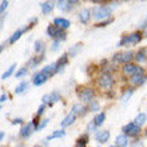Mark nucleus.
<instances>
[{
	"mask_svg": "<svg viewBox=\"0 0 147 147\" xmlns=\"http://www.w3.org/2000/svg\"><path fill=\"white\" fill-rule=\"evenodd\" d=\"M130 82H131L132 84H135V86H140V84H143L144 82H146V76H144L143 74H135V75H132L131 76Z\"/></svg>",
	"mask_w": 147,
	"mask_h": 147,
	"instance_id": "obj_10",
	"label": "nucleus"
},
{
	"mask_svg": "<svg viewBox=\"0 0 147 147\" xmlns=\"http://www.w3.org/2000/svg\"><path fill=\"white\" fill-rule=\"evenodd\" d=\"M144 50H140L139 52H136V55H135V59L138 60V62H143L144 60Z\"/></svg>",
	"mask_w": 147,
	"mask_h": 147,
	"instance_id": "obj_27",
	"label": "nucleus"
},
{
	"mask_svg": "<svg viewBox=\"0 0 147 147\" xmlns=\"http://www.w3.org/2000/svg\"><path fill=\"white\" fill-rule=\"evenodd\" d=\"M47 34H48V36H51V38H54V39H62V40L66 39V34L63 32V30L56 27L55 24L47 28Z\"/></svg>",
	"mask_w": 147,
	"mask_h": 147,
	"instance_id": "obj_4",
	"label": "nucleus"
},
{
	"mask_svg": "<svg viewBox=\"0 0 147 147\" xmlns=\"http://www.w3.org/2000/svg\"><path fill=\"white\" fill-rule=\"evenodd\" d=\"M58 100H60V95H59L56 91H54V92H51V94H48V95H44V96H43V103H44V105L48 103V105L51 106Z\"/></svg>",
	"mask_w": 147,
	"mask_h": 147,
	"instance_id": "obj_5",
	"label": "nucleus"
},
{
	"mask_svg": "<svg viewBox=\"0 0 147 147\" xmlns=\"http://www.w3.org/2000/svg\"><path fill=\"white\" fill-rule=\"evenodd\" d=\"M18 123H22V119H20V118H19V119H15V120H13V124H18Z\"/></svg>",
	"mask_w": 147,
	"mask_h": 147,
	"instance_id": "obj_44",
	"label": "nucleus"
},
{
	"mask_svg": "<svg viewBox=\"0 0 147 147\" xmlns=\"http://www.w3.org/2000/svg\"><path fill=\"white\" fill-rule=\"evenodd\" d=\"M142 40V34L140 32H134L131 35L124 36L122 40H120L119 46H126V44H136Z\"/></svg>",
	"mask_w": 147,
	"mask_h": 147,
	"instance_id": "obj_2",
	"label": "nucleus"
},
{
	"mask_svg": "<svg viewBox=\"0 0 147 147\" xmlns=\"http://www.w3.org/2000/svg\"><path fill=\"white\" fill-rule=\"evenodd\" d=\"M15 68H16V64H12V66L9 67V68L3 74V75H1V79H7V78H9L12 74H13V70H15Z\"/></svg>",
	"mask_w": 147,
	"mask_h": 147,
	"instance_id": "obj_26",
	"label": "nucleus"
},
{
	"mask_svg": "<svg viewBox=\"0 0 147 147\" xmlns=\"http://www.w3.org/2000/svg\"><path fill=\"white\" fill-rule=\"evenodd\" d=\"M44 107H46V106H44V105H42V106H40V107H39V109H38V115H42V114H43V111H44Z\"/></svg>",
	"mask_w": 147,
	"mask_h": 147,
	"instance_id": "obj_42",
	"label": "nucleus"
},
{
	"mask_svg": "<svg viewBox=\"0 0 147 147\" xmlns=\"http://www.w3.org/2000/svg\"><path fill=\"white\" fill-rule=\"evenodd\" d=\"M110 15H111V8L107 7V5H100V7H96L92 9V16L98 20L106 19Z\"/></svg>",
	"mask_w": 147,
	"mask_h": 147,
	"instance_id": "obj_1",
	"label": "nucleus"
},
{
	"mask_svg": "<svg viewBox=\"0 0 147 147\" xmlns=\"http://www.w3.org/2000/svg\"><path fill=\"white\" fill-rule=\"evenodd\" d=\"M3 48H4V46H0V52L3 51Z\"/></svg>",
	"mask_w": 147,
	"mask_h": 147,
	"instance_id": "obj_47",
	"label": "nucleus"
},
{
	"mask_svg": "<svg viewBox=\"0 0 147 147\" xmlns=\"http://www.w3.org/2000/svg\"><path fill=\"white\" fill-rule=\"evenodd\" d=\"M111 22H112V20H111V19H109V20H106V22H103V23H99V24H98V27H105L106 24H109V23H111Z\"/></svg>",
	"mask_w": 147,
	"mask_h": 147,
	"instance_id": "obj_41",
	"label": "nucleus"
},
{
	"mask_svg": "<svg viewBox=\"0 0 147 147\" xmlns=\"http://www.w3.org/2000/svg\"><path fill=\"white\" fill-rule=\"evenodd\" d=\"M90 18H91V11L90 9H83V11L79 13V19H80L82 23H87L90 20Z\"/></svg>",
	"mask_w": 147,
	"mask_h": 147,
	"instance_id": "obj_16",
	"label": "nucleus"
},
{
	"mask_svg": "<svg viewBox=\"0 0 147 147\" xmlns=\"http://www.w3.org/2000/svg\"><path fill=\"white\" fill-rule=\"evenodd\" d=\"M86 111V107L83 105H80V103H78V105H74L72 106V114L74 115H82V114H84Z\"/></svg>",
	"mask_w": 147,
	"mask_h": 147,
	"instance_id": "obj_17",
	"label": "nucleus"
},
{
	"mask_svg": "<svg viewBox=\"0 0 147 147\" xmlns=\"http://www.w3.org/2000/svg\"><path fill=\"white\" fill-rule=\"evenodd\" d=\"M114 60H115V62H122V54H116L115 56H114Z\"/></svg>",
	"mask_w": 147,
	"mask_h": 147,
	"instance_id": "obj_40",
	"label": "nucleus"
},
{
	"mask_svg": "<svg viewBox=\"0 0 147 147\" xmlns=\"http://www.w3.org/2000/svg\"><path fill=\"white\" fill-rule=\"evenodd\" d=\"M47 79H48V78H47L42 71H40V72H38V74L34 75V80L32 82H34V84L35 86H42V84H44V83L47 82Z\"/></svg>",
	"mask_w": 147,
	"mask_h": 147,
	"instance_id": "obj_9",
	"label": "nucleus"
},
{
	"mask_svg": "<svg viewBox=\"0 0 147 147\" xmlns=\"http://www.w3.org/2000/svg\"><path fill=\"white\" fill-rule=\"evenodd\" d=\"M66 135V132L64 131H55L52 132L51 135L47 136V140H52V139H56V138H62V136Z\"/></svg>",
	"mask_w": 147,
	"mask_h": 147,
	"instance_id": "obj_24",
	"label": "nucleus"
},
{
	"mask_svg": "<svg viewBox=\"0 0 147 147\" xmlns=\"http://www.w3.org/2000/svg\"><path fill=\"white\" fill-rule=\"evenodd\" d=\"M4 100H5V95H4V94H3V95L0 96V102H4Z\"/></svg>",
	"mask_w": 147,
	"mask_h": 147,
	"instance_id": "obj_45",
	"label": "nucleus"
},
{
	"mask_svg": "<svg viewBox=\"0 0 147 147\" xmlns=\"http://www.w3.org/2000/svg\"><path fill=\"white\" fill-rule=\"evenodd\" d=\"M105 119H106V114L105 112H100V114H98V115L95 116L94 123H95V126H100V124L105 122Z\"/></svg>",
	"mask_w": 147,
	"mask_h": 147,
	"instance_id": "obj_20",
	"label": "nucleus"
},
{
	"mask_svg": "<svg viewBox=\"0 0 147 147\" xmlns=\"http://www.w3.org/2000/svg\"><path fill=\"white\" fill-rule=\"evenodd\" d=\"M47 122H48V120H47V119L42 120V123L39 124V126H38V128H36V130H42V128H44V127H46V126H47Z\"/></svg>",
	"mask_w": 147,
	"mask_h": 147,
	"instance_id": "obj_39",
	"label": "nucleus"
},
{
	"mask_svg": "<svg viewBox=\"0 0 147 147\" xmlns=\"http://www.w3.org/2000/svg\"><path fill=\"white\" fill-rule=\"evenodd\" d=\"M134 124H135V123H128V124H126V126H124V127H123V132H126V134H128V132L131 131V128L134 127Z\"/></svg>",
	"mask_w": 147,
	"mask_h": 147,
	"instance_id": "obj_33",
	"label": "nucleus"
},
{
	"mask_svg": "<svg viewBox=\"0 0 147 147\" xmlns=\"http://www.w3.org/2000/svg\"><path fill=\"white\" fill-rule=\"evenodd\" d=\"M42 72L46 75L48 79H50L54 74H56L58 72V66H56V63H54V64H50V66H46L42 70Z\"/></svg>",
	"mask_w": 147,
	"mask_h": 147,
	"instance_id": "obj_8",
	"label": "nucleus"
},
{
	"mask_svg": "<svg viewBox=\"0 0 147 147\" xmlns=\"http://www.w3.org/2000/svg\"><path fill=\"white\" fill-rule=\"evenodd\" d=\"M34 128H35V124H34V122H30V123L26 124V126H24V127L20 130V135L23 136V138H28V136L32 134Z\"/></svg>",
	"mask_w": 147,
	"mask_h": 147,
	"instance_id": "obj_7",
	"label": "nucleus"
},
{
	"mask_svg": "<svg viewBox=\"0 0 147 147\" xmlns=\"http://www.w3.org/2000/svg\"><path fill=\"white\" fill-rule=\"evenodd\" d=\"M3 136H4V132H0V140L3 139Z\"/></svg>",
	"mask_w": 147,
	"mask_h": 147,
	"instance_id": "obj_46",
	"label": "nucleus"
},
{
	"mask_svg": "<svg viewBox=\"0 0 147 147\" xmlns=\"http://www.w3.org/2000/svg\"><path fill=\"white\" fill-rule=\"evenodd\" d=\"M43 46H44V43H43L42 40L35 42V51H36V52H42V51H43Z\"/></svg>",
	"mask_w": 147,
	"mask_h": 147,
	"instance_id": "obj_30",
	"label": "nucleus"
},
{
	"mask_svg": "<svg viewBox=\"0 0 147 147\" xmlns=\"http://www.w3.org/2000/svg\"><path fill=\"white\" fill-rule=\"evenodd\" d=\"M116 144H118V147H127L128 144V138L126 134H122V135H119L118 138H116Z\"/></svg>",
	"mask_w": 147,
	"mask_h": 147,
	"instance_id": "obj_15",
	"label": "nucleus"
},
{
	"mask_svg": "<svg viewBox=\"0 0 147 147\" xmlns=\"http://www.w3.org/2000/svg\"><path fill=\"white\" fill-rule=\"evenodd\" d=\"M132 58H134V52H132V51H127V52L122 54V62H126V64H127Z\"/></svg>",
	"mask_w": 147,
	"mask_h": 147,
	"instance_id": "obj_23",
	"label": "nucleus"
},
{
	"mask_svg": "<svg viewBox=\"0 0 147 147\" xmlns=\"http://www.w3.org/2000/svg\"><path fill=\"white\" fill-rule=\"evenodd\" d=\"M8 7V1H1V5H0V13H3V11Z\"/></svg>",
	"mask_w": 147,
	"mask_h": 147,
	"instance_id": "obj_38",
	"label": "nucleus"
},
{
	"mask_svg": "<svg viewBox=\"0 0 147 147\" xmlns=\"http://www.w3.org/2000/svg\"><path fill=\"white\" fill-rule=\"evenodd\" d=\"M40 5H42L43 13H50V12L52 11V8H54V4L50 3V1H44V3H42Z\"/></svg>",
	"mask_w": 147,
	"mask_h": 147,
	"instance_id": "obj_19",
	"label": "nucleus"
},
{
	"mask_svg": "<svg viewBox=\"0 0 147 147\" xmlns=\"http://www.w3.org/2000/svg\"><path fill=\"white\" fill-rule=\"evenodd\" d=\"M131 147H143V144H142V142L138 140V142H134V144H132Z\"/></svg>",
	"mask_w": 147,
	"mask_h": 147,
	"instance_id": "obj_43",
	"label": "nucleus"
},
{
	"mask_svg": "<svg viewBox=\"0 0 147 147\" xmlns=\"http://www.w3.org/2000/svg\"><path fill=\"white\" fill-rule=\"evenodd\" d=\"M79 98H80V100H83V102H92L94 91L91 88H83L80 92H79Z\"/></svg>",
	"mask_w": 147,
	"mask_h": 147,
	"instance_id": "obj_6",
	"label": "nucleus"
},
{
	"mask_svg": "<svg viewBox=\"0 0 147 147\" xmlns=\"http://www.w3.org/2000/svg\"><path fill=\"white\" fill-rule=\"evenodd\" d=\"M131 95H132V90H131V88H128L127 91H126V94H123V96H122V100H123L124 103H126V102L128 100V98L131 96Z\"/></svg>",
	"mask_w": 147,
	"mask_h": 147,
	"instance_id": "obj_32",
	"label": "nucleus"
},
{
	"mask_svg": "<svg viewBox=\"0 0 147 147\" xmlns=\"http://www.w3.org/2000/svg\"><path fill=\"white\" fill-rule=\"evenodd\" d=\"M67 62H68V58H67V55H63L62 58H60V60H59L58 63H56V66H58V71H60L63 68V67L67 64Z\"/></svg>",
	"mask_w": 147,
	"mask_h": 147,
	"instance_id": "obj_25",
	"label": "nucleus"
},
{
	"mask_svg": "<svg viewBox=\"0 0 147 147\" xmlns=\"http://www.w3.org/2000/svg\"><path fill=\"white\" fill-rule=\"evenodd\" d=\"M59 46H60V40H55L52 43V46H51V50L52 51H58L59 50Z\"/></svg>",
	"mask_w": 147,
	"mask_h": 147,
	"instance_id": "obj_35",
	"label": "nucleus"
},
{
	"mask_svg": "<svg viewBox=\"0 0 147 147\" xmlns=\"http://www.w3.org/2000/svg\"><path fill=\"white\" fill-rule=\"evenodd\" d=\"M139 130H140V127H138L136 124H134V127L131 128V131L128 132L127 135H131V136H135V135H138V134H139Z\"/></svg>",
	"mask_w": 147,
	"mask_h": 147,
	"instance_id": "obj_29",
	"label": "nucleus"
},
{
	"mask_svg": "<svg viewBox=\"0 0 147 147\" xmlns=\"http://www.w3.org/2000/svg\"><path fill=\"white\" fill-rule=\"evenodd\" d=\"M27 71H28L27 68H22V70H19L18 72H16L15 76H16V78H22V76H24V75L27 74Z\"/></svg>",
	"mask_w": 147,
	"mask_h": 147,
	"instance_id": "obj_34",
	"label": "nucleus"
},
{
	"mask_svg": "<svg viewBox=\"0 0 147 147\" xmlns=\"http://www.w3.org/2000/svg\"><path fill=\"white\" fill-rule=\"evenodd\" d=\"M58 8L59 9H62V11H70L71 8H72V1H67V0H60L58 1Z\"/></svg>",
	"mask_w": 147,
	"mask_h": 147,
	"instance_id": "obj_13",
	"label": "nucleus"
},
{
	"mask_svg": "<svg viewBox=\"0 0 147 147\" xmlns=\"http://www.w3.org/2000/svg\"><path fill=\"white\" fill-rule=\"evenodd\" d=\"M79 48H80V44H76V46L72 48V51H70V55H71V58H72V56H75V55H76V52L78 51H79Z\"/></svg>",
	"mask_w": 147,
	"mask_h": 147,
	"instance_id": "obj_37",
	"label": "nucleus"
},
{
	"mask_svg": "<svg viewBox=\"0 0 147 147\" xmlns=\"http://www.w3.org/2000/svg\"><path fill=\"white\" fill-rule=\"evenodd\" d=\"M95 139L98 142H100V143H105L107 140L110 139V132L109 131H98L95 134Z\"/></svg>",
	"mask_w": 147,
	"mask_h": 147,
	"instance_id": "obj_12",
	"label": "nucleus"
},
{
	"mask_svg": "<svg viewBox=\"0 0 147 147\" xmlns=\"http://www.w3.org/2000/svg\"><path fill=\"white\" fill-rule=\"evenodd\" d=\"M26 30H28V27H27V28H24V30H18V31H16L15 34H13V35H12L11 38H9V43H15L16 40H18V39L20 38V36L23 35V32L26 31Z\"/></svg>",
	"mask_w": 147,
	"mask_h": 147,
	"instance_id": "obj_21",
	"label": "nucleus"
},
{
	"mask_svg": "<svg viewBox=\"0 0 147 147\" xmlns=\"http://www.w3.org/2000/svg\"><path fill=\"white\" fill-rule=\"evenodd\" d=\"M146 120H147V115L143 114V112H140V114H138L135 118V124L138 127H140V126H143V124L146 123Z\"/></svg>",
	"mask_w": 147,
	"mask_h": 147,
	"instance_id": "obj_18",
	"label": "nucleus"
},
{
	"mask_svg": "<svg viewBox=\"0 0 147 147\" xmlns=\"http://www.w3.org/2000/svg\"><path fill=\"white\" fill-rule=\"evenodd\" d=\"M98 83H99V86H100V87H103V88H110V87L112 86V83H114V78H112L111 74L103 72L100 76H99Z\"/></svg>",
	"mask_w": 147,
	"mask_h": 147,
	"instance_id": "obj_3",
	"label": "nucleus"
},
{
	"mask_svg": "<svg viewBox=\"0 0 147 147\" xmlns=\"http://www.w3.org/2000/svg\"><path fill=\"white\" fill-rule=\"evenodd\" d=\"M86 139H87V136H83V139L78 140L76 147H86Z\"/></svg>",
	"mask_w": 147,
	"mask_h": 147,
	"instance_id": "obj_36",
	"label": "nucleus"
},
{
	"mask_svg": "<svg viewBox=\"0 0 147 147\" xmlns=\"http://www.w3.org/2000/svg\"><path fill=\"white\" fill-rule=\"evenodd\" d=\"M90 110H91V111H99V103L95 100L90 102Z\"/></svg>",
	"mask_w": 147,
	"mask_h": 147,
	"instance_id": "obj_31",
	"label": "nucleus"
},
{
	"mask_svg": "<svg viewBox=\"0 0 147 147\" xmlns=\"http://www.w3.org/2000/svg\"><path fill=\"white\" fill-rule=\"evenodd\" d=\"M54 24L56 27L60 28V30H67V28L70 27V22L67 19H63V18H56L54 20Z\"/></svg>",
	"mask_w": 147,
	"mask_h": 147,
	"instance_id": "obj_11",
	"label": "nucleus"
},
{
	"mask_svg": "<svg viewBox=\"0 0 147 147\" xmlns=\"http://www.w3.org/2000/svg\"><path fill=\"white\" fill-rule=\"evenodd\" d=\"M27 88H28V83L27 82H22V83L15 88V94H23Z\"/></svg>",
	"mask_w": 147,
	"mask_h": 147,
	"instance_id": "obj_22",
	"label": "nucleus"
},
{
	"mask_svg": "<svg viewBox=\"0 0 147 147\" xmlns=\"http://www.w3.org/2000/svg\"><path fill=\"white\" fill-rule=\"evenodd\" d=\"M75 118H76V115H74L72 112H70L68 115L64 118V119L62 120V127H67V126H71V124L74 123V120H75Z\"/></svg>",
	"mask_w": 147,
	"mask_h": 147,
	"instance_id": "obj_14",
	"label": "nucleus"
},
{
	"mask_svg": "<svg viewBox=\"0 0 147 147\" xmlns=\"http://www.w3.org/2000/svg\"><path fill=\"white\" fill-rule=\"evenodd\" d=\"M42 60H43V58H34V59H31V60H30L28 66H30V67H35L36 64H39Z\"/></svg>",
	"mask_w": 147,
	"mask_h": 147,
	"instance_id": "obj_28",
	"label": "nucleus"
}]
</instances>
